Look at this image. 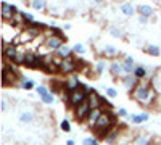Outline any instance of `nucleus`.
Wrapping results in <instances>:
<instances>
[{
	"instance_id": "obj_6",
	"label": "nucleus",
	"mask_w": 161,
	"mask_h": 145,
	"mask_svg": "<svg viewBox=\"0 0 161 145\" xmlns=\"http://www.w3.org/2000/svg\"><path fill=\"white\" fill-rule=\"evenodd\" d=\"M90 105H89V102H84V103H80V105H77L76 108H73V113H74V120L76 121H79V123H82V121H86L87 120V116H89V113H90Z\"/></svg>"
},
{
	"instance_id": "obj_43",
	"label": "nucleus",
	"mask_w": 161,
	"mask_h": 145,
	"mask_svg": "<svg viewBox=\"0 0 161 145\" xmlns=\"http://www.w3.org/2000/svg\"><path fill=\"white\" fill-rule=\"evenodd\" d=\"M92 145H100V143H98V142H97L95 139H93V140H92Z\"/></svg>"
},
{
	"instance_id": "obj_10",
	"label": "nucleus",
	"mask_w": 161,
	"mask_h": 145,
	"mask_svg": "<svg viewBox=\"0 0 161 145\" xmlns=\"http://www.w3.org/2000/svg\"><path fill=\"white\" fill-rule=\"evenodd\" d=\"M63 82H64V90L68 92V94H69V92H73V90H77V89L80 87L79 76H77L76 73H74V74H69V76L63 81Z\"/></svg>"
},
{
	"instance_id": "obj_17",
	"label": "nucleus",
	"mask_w": 161,
	"mask_h": 145,
	"mask_svg": "<svg viewBox=\"0 0 161 145\" xmlns=\"http://www.w3.org/2000/svg\"><path fill=\"white\" fill-rule=\"evenodd\" d=\"M119 134H121V131L118 129V127H113L108 134H106L103 139H105V142L106 143H110V145H113V143H116L118 142V139H119Z\"/></svg>"
},
{
	"instance_id": "obj_24",
	"label": "nucleus",
	"mask_w": 161,
	"mask_h": 145,
	"mask_svg": "<svg viewBox=\"0 0 161 145\" xmlns=\"http://www.w3.org/2000/svg\"><path fill=\"white\" fill-rule=\"evenodd\" d=\"M137 11L140 13L142 16H145V18H150V16L153 15V13H155L153 7H152V5H147V3H143V5H139Z\"/></svg>"
},
{
	"instance_id": "obj_4",
	"label": "nucleus",
	"mask_w": 161,
	"mask_h": 145,
	"mask_svg": "<svg viewBox=\"0 0 161 145\" xmlns=\"http://www.w3.org/2000/svg\"><path fill=\"white\" fill-rule=\"evenodd\" d=\"M79 70V60L71 57V58H66L60 63L58 66V74H64V76H69V74H74L76 71Z\"/></svg>"
},
{
	"instance_id": "obj_11",
	"label": "nucleus",
	"mask_w": 161,
	"mask_h": 145,
	"mask_svg": "<svg viewBox=\"0 0 161 145\" xmlns=\"http://www.w3.org/2000/svg\"><path fill=\"white\" fill-rule=\"evenodd\" d=\"M87 102L90 105V108H103V103H105V98H102L95 90H92L90 94L87 95Z\"/></svg>"
},
{
	"instance_id": "obj_46",
	"label": "nucleus",
	"mask_w": 161,
	"mask_h": 145,
	"mask_svg": "<svg viewBox=\"0 0 161 145\" xmlns=\"http://www.w3.org/2000/svg\"><path fill=\"white\" fill-rule=\"evenodd\" d=\"M158 2H161V0H158Z\"/></svg>"
},
{
	"instance_id": "obj_19",
	"label": "nucleus",
	"mask_w": 161,
	"mask_h": 145,
	"mask_svg": "<svg viewBox=\"0 0 161 145\" xmlns=\"http://www.w3.org/2000/svg\"><path fill=\"white\" fill-rule=\"evenodd\" d=\"M19 89L23 90H31V89H36V82L32 81V79L26 77L21 74V79H19Z\"/></svg>"
},
{
	"instance_id": "obj_34",
	"label": "nucleus",
	"mask_w": 161,
	"mask_h": 145,
	"mask_svg": "<svg viewBox=\"0 0 161 145\" xmlns=\"http://www.w3.org/2000/svg\"><path fill=\"white\" fill-rule=\"evenodd\" d=\"M73 50H74V53H77V55H84L86 53V47L82 44H76L73 47Z\"/></svg>"
},
{
	"instance_id": "obj_22",
	"label": "nucleus",
	"mask_w": 161,
	"mask_h": 145,
	"mask_svg": "<svg viewBox=\"0 0 161 145\" xmlns=\"http://www.w3.org/2000/svg\"><path fill=\"white\" fill-rule=\"evenodd\" d=\"M148 118H150V114L143 111V113L132 114V116H130V121H132V124H142V123H145V121H148Z\"/></svg>"
},
{
	"instance_id": "obj_25",
	"label": "nucleus",
	"mask_w": 161,
	"mask_h": 145,
	"mask_svg": "<svg viewBox=\"0 0 161 145\" xmlns=\"http://www.w3.org/2000/svg\"><path fill=\"white\" fill-rule=\"evenodd\" d=\"M119 10H121V13H123L124 16H132L134 13H136V8H134L132 3H123Z\"/></svg>"
},
{
	"instance_id": "obj_41",
	"label": "nucleus",
	"mask_w": 161,
	"mask_h": 145,
	"mask_svg": "<svg viewBox=\"0 0 161 145\" xmlns=\"http://www.w3.org/2000/svg\"><path fill=\"white\" fill-rule=\"evenodd\" d=\"M147 21H148V18H145V16H142V15L139 16V23H140V24H147Z\"/></svg>"
},
{
	"instance_id": "obj_39",
	"label": "nucleus",
	"mask_w": 161,
	"mask_h": 145,
	"mask_svg": "<svg viewBox=\"0 0 161 145\" xmlns=\"http://www.w3.org/2000/svg\"><path fill=\"white\" fill-rule=\"evenodd\" d=\"M92 140H93L92 137H84L82 139V145H92Z\"/></svg>"
},
{
	"instance_id": "obj_21",
	"label": "nucleus",
	"mask_w": 161,
	"mask_h": 145,
	"mask_svg": "<svg viewBox=\"0 0 161 145\" xmlns=\"http://www.w3.org/2000/svg\"><path fill=\"white\" fill-rule=\"evenodd\" d=\"M119 55V50L114 45H105L103 47V57L105 58H116Z\"/></svg>"
},
{
	"instance_id": "obj_8",
	"label": "nucleus",
	"mask_w": 161,
	"mask_h": 145,
	"mask_svg": "<svg viewBox=\"0 0 161 145\" xmlns=\"http://www.w3.org/2000/svg\"><path fill=\"white\" fill-rule=\"evenodd\" d=\"M18 11H19L18 7L10 5V3H7V2H2V20H3V23H10V21L13 20V16H15Z\"/></svg>"
},
{
	"instance_id": "obj_14",
	"label": "nucleus",
	"mask_w": 161,
	"mask_h": 145,
	"mask_svg": "<svg viewBox=\"0 0 161 145\" xmlns=\"http://www.w3.org/2000/svg\"><path fill=\"white\" fill-rule=\"evenodd\" d=\"M121 82H123V86H124L127 90H130V92H132L134 89L137 87V84L140 82V79H137L134 74H126L123 79H121Z\"/></svg>"
},
{
	"instance_id": "obj_44",
	"label": "nucleus",
	"mask_w": 161,
	"mask_h": 145,
	"mask_svg": "<svg viewBox=\"0 0 161 145\" xmlns=\"http://www.w3.org/2000/svg\"><path fill=\"white\" fill-rule=\"evenodd\" d=\"M93 2H95V3H102V2H103V0H93Z\"/></svg>"
},
{
	"instance_id": "obj_7",
	"label": "nucleus",
	"mask_w": 161,
	"mask_h": 145,
	"mask_svg": "<svg viewBox=\"0 0 161 145\" xmlns=\"http://www.w3.org/2000/svg\"><path fill=\"white\" fill-rule=\"evenodd\" d=\"M24 66L34 68V70H42V57L34 53V52H28V55H26V61H24Z\"/></svg>"
},
{
	"instance_id": "obj_28",
	"label": "nucleus",
	"mask_w": 161,
	"mask_h": 145,
	"mask_svg": "<svg viewBox=\"0 0 161 145\" xmlns=\"http://www.w3.org/2000/svg\"><path fill=\"white\" fill-rule=\"evenodd\" d=\"M106 68H110V64L106 63V60H98V61L95 63V73H97V74H102Z\"/></svg>"
},
{
	"instance_id": "obj_9",
	"label": "nucleus",
	"mask_w": 161,
	"mask_h": 145,
	"mask_svg": "<svg viewBox=\"0 0 161 145\" xmlns=\"http://www.w3.org/2000/svg\"><path fill=\"white\" fill-rule=\"evenodd\" d=\"M2 53H3V60L13 63L18 55V45L15 44H3V50H2Z\"/></svg>"
},
{
	"instance_id": "obj_15",
	"label": "nucleus",
	"mask_w": 161,
	"mask_h": 145,
	"mask_svg": "<svg viewBox=\"0 0 161 145\" xmlns=\"http://www.w3.org/2000/svg\"><path fill=\"white\" fill-rule=\"evenodd\" d=\"M73 53H74V50H73V47H69L68 44H63V45L55 52V55H57L58 58H61V60L71 58V57H73Z\"/></svg>"
},
{
	"instance_id": "obj_1",
	"label": "nucleus",
	"mask_w": 161,
	"mask_h": 145,
	"mask_svg": "<svg viewBox=\"0 0 161 145\" xmlns=\"http://www.w3.org/2000/svg\"><path fill=\"white\" fill-rule=\"evenodd\" d=\"M130 98L136 100L139 105H142V107L150 108V107H155L158 94L152 87L150 79H142V81L137 84V87L130 92Z\"/></svg>"
},
{
	"instance_id": "obj_13",
	"label": "nucleus",
	"mask_w": 161,
	"mask_h": 145,
	"mask_svg": "<svg viewBox=\"0 0 161 145\" xmlns=\"http://www.w3.org/2000/svg\"><path fill=\"white\" fill-rule=\"evenodd\" d=\"M110 73L114 76V77H121L123 79L124 76H126V73H124V70H123V61H118V60H113L111 63H110Z\"/></svg>"
},
{
	"instance_id": "obj_33",
	"label": "nucleus",
	"mask_w": 161,
	"mask_h": 145,
	"mask_svg": "<svg viewBox=\"0 0 161 145\" xmlns=\"http://www.w3.org/2000/svg\"><path fill=\"white\" fill-rule=\"evenodd\" d=\"M60 129L63 131V132H69V131H71V124H69V121H68V120H63V121L60 123Z\"/></svg>"
},
{
	"instance_id": "obj_37",
	"label": "nucleus",
	"mask_w": 161,
	"mask_h": 145,
	"mask_svg": "<svg viewBox=\"0 0 161 145\" xmlns=\"http://www.w3.org/2000/svg\"><path fill=\"white\" fill-rule=\"evenodd\" d=\"M116 114H118V116H123V118H124V116H127L129 113H127V110H126V108H119Z\"/></svg>"
},
{
	"instance_id": "obj_30",
	"label": "nucleus",
	"mask_w": 161,
	"mask_h": 145,
	"mask_svg": "<svg viewBox=\"0 0 161 145\" xmlns=\"http://www.w3.org/2000/svg\"><path fill=\"white\" fill-rule=\"evenodd\" d=\"M31 8L36 11H42L45 8V0H31Z\"/></svg>"
},
{
	"instance_id": "obj_38",
	"label": "nucleus",
	"mask_w": 161,
	"mask_h": 145,
	"mask_svg": "<svg viewBox=\"0 0 161 145\" xmlns=\"http://www.w3.org/2000/svg\"><path fill=\"white\" fill-rule=\"evenodd\" d=\"M7 108H8V100L3 97L2 98V111H7Z\"/></svg>"
},
{
	"instance_id": "obj_42",
	"label": "nucleus",
	"mask_w": 161,
	"mask_h": 145,
	"mask_svg": "<svg viewBox=\"0 0 161 145\" xmlns=\"http://www.w3.org/2000/svg\"><path fill=\"white\" fill-rule=\"evenodd\" d=\"M66 145H76V142L73 139H68V140H66Z\"/></svg>"
},
{
	"instance_id": "obj_5",
	"label": "nucleus",
	"mask_w": 161,
	"mask_h": 145,
	"mask_svg": "<svg viewBox=\"0 0 161 145\" xmlns=\"http://www.w3.org/2000/svg\"><path fill=\"white\" fill-rule=\"evenodd\" d=\"M87 95H89V94H87L86 90H82V89H77V90H73V92H69V94L66 95V102H68L69 107L76 108L77 105H80V103L87 102Z\"/></svg>"
},
{
	"instance_id": "obj_18",
	"label": "nucleus",
	"mask_w": 161,
	"mask_h": 145,
	"mask_svg": "<svg viewBox=\"0 0 161 145\" xmlns=\"http://www.w3.org/2000/svg\"><path fill=\"white\" fill-rule=\"evenodd\" d=\"M123 70H124L126 74H134L136 64H134V58L132 57H124L123 58Z\"/></svg>"
},
{
	"instance_id": "obj_35",
	"label": "nucleus",
	"mask_w": 161,
	"mask_h": 145,
	"mask_svg": "<svg viewBox=\"0 0 161 145\" xmlns=\"http://www.w3.org/2000/svg\"><path fill=\"white\" fill-rule=\"evenodd\" d=\"M53 100H55V97H53L52 92H50V94H47V95H44V97H40V102H44V103H47V105L53 103Z\"/></svg>"
},
{
	"instance_id": "obj_16",
	"label": "nucleus",
	"mask_w": 161,
	"mask_h": 145,
	"mask_svg": "<svg viewBox=\"0 0 161 145\" xmlns=\"http://www.w3.org/2000/svg\"><path fill=\"white\" fill-rule=\"evenodd\" d=\"M150 81H152V87L155 89V92L158 95H161V68L155 71V74L152 76Z\"/></svg>"
},
{
	"instance_id": "obj_2",
	"label": "nucleus",
	"mask_w": 161,
	"mask_h": 145,
	"mask_svg": "<svg viewBox=\"0 0 161 145\" xmlns=\"http://www.w3.org/2000/svg\"><path fill=\"white\" fill-rule=\"evenodd\" d=\"M113 126H114V114H113L111 111H108V110L103 108V113H102V116L98 118L97 124L93 126V131H95L100 137H105V136L113 129Z\"/></svg>"
},
{
	"instance_id": "obj_12",
	"label": "nucleus",
	"mask_w": 161,
	"mask_h": 145,
	"mask_svg": "<svg viewBox=\"0 0 161 145\" xmlns=\"http://www.w3.org/2000/svg\"><path fill=\"white\" fill-rule=\"evenodd\" d=\"M102 113H103V108H93V110H90L87 120L84 121L87 124V127H92L93 129V126L97 124V121H98V118L102 116Z\"/></svg>"
},
{
	"instance_id": "obj_29",
	"label": "nucleus",
	"mask_w": 161,
	"mask_h": 145,
	"mask_svg": "<svg viewBox=\"0 0 161 145\" xmlns=\"http://www.w3.org/2000/svg\"><path fill=\"white\" fill-rule=\"evenodd\" d=\"M145 52L148 55H152V57H159L161 55V50H159L158 45H147L145 47Z\"/></svg>"
},
{
	"instance_id": "obj_26",
	"label": "nucleus",
	"mask_w": 161,
	"mask_h": 145,
	"mask_svg": "<svg viewBox=\"0 0 161 145\" xmlns=\"http://www.w3.org/2000/svg\"><path fill=\"white\" fill-rule=\"evenodd\" d=\"M26 55H28V52L26 50H21L19 47H18V55H16V58H15V63L16 66H21V64H24V61H26Z\"/></svg>"
},
{
	"instance_id": "obj_36",
	"label": "nucleus",
	"mask_w": 161,
	"mask_h": 145,
	"mask_svg": "<svg viewBox=\"0 0 161 145\" xmlns=\"http://www.w3.org/2000/svg\"><path fill=\"white\" fill-rule=\"evenodd\" d=\"M106 95L110 98H114V97H118V90L114 87H106Z\"/></svg>"
},
{
	"instance_id": "obj_45",
	"label": "nucleus",
	"mask_w": 161,
	"mask_h": 145,
	"mask_svg": "<svg viewBox=\"0 0 161 145\" xmlns=\"http://www.w3.org/2000/svg\"><path fill=\"white\" fill-rule=\"evenodd\" d=\"M127 145H134V143H127Z\"/></svg>"
},
{
	"instance_id": "obj_32",
	"label": "nucleus",
	"mask_w": 161,
	"mask_h": 145,
	"mask_svg": "<svg viewBox=\"0 0 161 145\" xmlns=\"http://www.w3.org/2000/svg\"><path fill=\"white\" fill-rule=\"evenodd\" d=\"M108 32H110L113 37H116V39H121V37H123V32H121V29L114 28V26H110V28H108Z\"/></svg>"
},
{
	"instance_id": "obj_20",
	"label": "nucleus",
	"mask_w": 161,
	"mask_h": 145,
	"mask_svg": "<svg viewBox=\"0 0 161 145\" xmlns=\"http://www.w3.org/2000/svg\"><path fill=\"white\" fill-rule=\"evenodd\" d=\"M134 76H136L137 79H150V76H148V70H147L145 66H142V64H137L136 66V70H134Z\"/></svg>"
},
{
	"instance_id": "obj_27",
	"label": "nucleus",
	"mask_w": 161,
	"mask_h": 145,
	"mask_svg": "<svg viewBox=\"0 0 161 145\" xmlns=\"http://www.w3.org/2000/svg\"><path fill=\"white\" fill-rule=\"evenodd\" d=\"M150 137L145 136V134H140L136 137V140H134V145H150Z\"/></svg>"
},
{
	"instance_id": "obj_40",
	"label": "nucleus",
	"mask_w": 161,
	"mask_h": 145,
	"mask_svg": "<svg viewBox=\"0 0 161 145\" xmlns=\"http://www.w3.org/2000/svg\"><path fill=\"white\" fill-rule=\"evenodd\" d=\"M155 107H156L158 110H161V95H158V98H156V103H155Z\"/></svg>"
},
{
	"instance_id": "obj_23",
	"label": "nucleus",
	"mask_w": 161,
	"mask_h": 145,
	"mask_svg": "<svg viewBox=\"0 0 161 145\" xmlns=\"http://www.w3.org/2000/svg\"><path fill=\"white\" fill-rule=\"evenodd\" d=\"M18 121L23 123V124H29V123H32V121H34V114H32V111H21V113L18 114Z\"/></svg>"
},
{
	"instance_id": "obj_3",
	"label": "nucleus",
	"mask_w": 161,
	"mask_h": 145,
	"mask_svg": "<svg viewBox=\"0 0 161 145\" xmlns=\"http://www.w3.org/2000/svg\"><path fill=\"white\" fill-rule=\"evenodd\" d=\"M44 34H45V44H44V45H45L50 52H53V53H55V52H57L63 44H66V37H63V34H61V36L52 34L48 28L44 29Z\"/></svg>"
},
{
	"instance_id": "obj_31",
	"label": "nucleus",
	"mask_w": 161,
	"mask_h": 145,
	"mask_svg": "<svg viewBox=\"0 0 161 145\" xmlns=\"http://www.w3.org/2000/svg\"><path fill=\"white\" fill-rule=\"evenodd\" d=\"M36 94H37L39 97H44V95L50 94V90H48L47 86H37V87H36Z\"/></svg>"
}]
</instances>
